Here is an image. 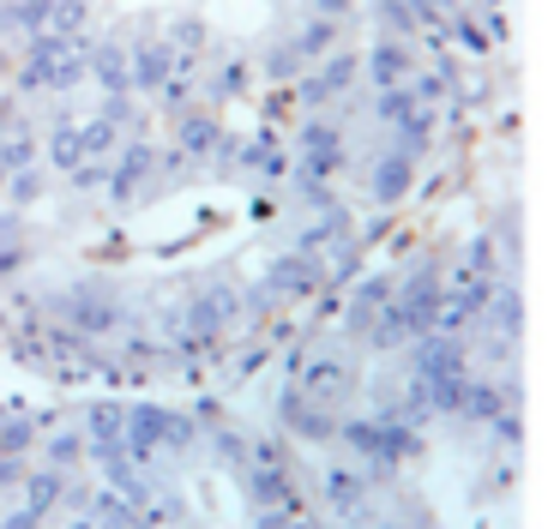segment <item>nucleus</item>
<instances>
[{"mask_svg": "<svg viewBox=\"0 0 560 529\" xmlns=\"http://www.w3.org/2000/svg\"><path fill=\"white\" fill-rule=\"evenodd\" d=\"M331 451H338L343 463L368 469L374 481H392L410 457L428 451V439H422V427H410V421L380 415V409H362V415H338V439H331Z\"/></svg>", "mask_w": 560, "mask_h": 529, "instance_id": "f257e3e1", "label": "nucleus"}, {"mask_svg": "<svg viewBox=\"0 0 560 529\" xmlns=\"http://www.w3.org/2000/svg\"><path fill=\"white\" fill-rule=\"evenodd\" d=\"M37 313L55 325H67L73 337H85V343H109V337H121L127 325V295L109 283V277H73V283H55L37 295Z\"/></svg>", "mask_w": 560, "mask_h": 529, "instance_id": "f03ea898", "label": "nucleus"}, {"mask_svg": "<svg viewBox=\"0 0 560 529\" xmlns=\"http://www.w3.org/2000/svg\"><path fill=\"white\" fill-rule=\"evenodd\" d=\"M121 445L139 469H158V463H175V457L199 451V427L187 409H170V403H127V421H121Z\"/></svg>", "mask_w": 560, "mask_h": 529, "instance_id": "7ed1b4c3", "label": "nucleus"}, {"mask_svg": "<svg viewBox=\"0 0 560 529\" xmlns=\"http://www.w3.org/2000/svg\"><path fill=\"white\" fill-rule=\"evenodd\" d=\"M85 84V36L79 43H61V36L37 31L25 36L19 48V72H13V91L19 96H67Z\"/></svg>", "mask_w": 560, "mask_h": 529, "instance_id": "20e7f679", "label": "nucleus"}, {"mask_svg": "<svg viewBox=\"0 0 560 529\" xmlns=\"http://www.w3.org/2000/svg\"><path fill=\"white\" fill-rule=\"evenodd\" d=\"M175 307H182V331L206 337V343H230L242 331V283L235 277H199Z\"/></svg>", "mask_w": 560, "mask_h": 529, "instance_id": "39448f33", "label": "nucleus"}, {"mask_svg": "<svg viewBox=\"0 0 560 529\" xmlns=\"http://www.w3.org/2000/svg\"><path fill=\"white\" fill-rule=\"evenodd\" d=\"M338 415L343 409L307 397L295 379H283L278 391H271V427H278L283 439H295L302 451H331V439H338Z\"/></svg>", "mask_w": 560, "mask_h": 529, "instance_id": "423d86ee", "label": "nucleus"}, {"mask_svg": "<svg viewBox=\"0 0 560 529\" xmlns=\"http://www.w3.org/2000/svg\"><path fill=\"white\" fill-rule=\"evenodd\" d=\"M158 151L163 144H151V139H121V151L109 156V175H103V192H109L115 211H133V204H145L163 192Z\"/></svg>", "mask_w": 560, "mask_h": 529, "instance_id": "0eeeda50", "label": "nucleus"}, {"mask_svg": "<svg viewBox=\"0 0 560 529\" xmlns=\"http://www.w3.org/2000/svg\"><path fill=\"white\" fill-rule=\"evenodd\" d=\"M290 168L295 175H314V180H338L350 168V139L331 115H302L290 139Z\"/></svg>", "mask_w": 560, "mask_h": 529, "instance_id": "6e6552de", "label": "nucleus"}, {"mask_svg": "<svg viewBox=\"0 0 560 529\" xmlns=\"http://www.w3.org/2000/svg\"><path fill=\"white\" fill-rule=\"evenodd\" d=\"M374 120H380V132H386V144H398V151L422 156L428 144H434L440 108L416 103L410 84H398V91H374Z\"/></svg>", "mask_w": 560, "mask_h": 529, "instance_id": "1a4fd4ad", "label": "nucleus"}, {"mask_svg": "<svg viewBox=\"0 0 560 529\" xmlns=\"http://www.w3.org/2000/svg\"><path fill=\"white\" fill-rule=\"evenodd\" d=\"M355 79H362L355 48H338V55L314 60V67H307L295 84H283V91H290V108H302V115H326L331 103H343V96L355 91Z\"/></svg>", "mask_w": 560, "mask_h": 529, "instance_id": "9d476101", "label": "nucleus"}, {"mask_svg": "<svg viewBox=\"0 0 560 529\" xmlns=\"http://www.w3.org/2000/svg\"><path fill=\"white\" fill-rule=\"evenodd\" d=\"M283 379H295L307 397H319V403H331V409H350L355 391H362V367H355L350 355H314V349H295Z\"/></svg>", "mask_w": 560, "mask_h": 529, "instance_id": "9b49d317", "label": "nucleus"}, {"mask_svg": "<svg viewBox=\"0 0 560 529\" xmlns=\"http://www.w3.org/2000/svg\"><path fill=\"white\" fill-rule=\"evenodd\" d=\"M416 163H422V156L398 151V144H380V156L362 168L368 204H374V211H398V204L410 199V187H416Z\"/></svg>", "mask_w": 560, "mask_h": 529, "instance_id": "f8f14e48", "label": "nucleus"}, {"mask_svg": "<svg viewBox=\"0 0 560 529\" xmlns=\"http://www.w3.org/2000/svg\"><path fill=\"white\" fill-rule=\"evenodd\" d=\"M230 120L223 108H206V103H187L182 115H170V151H182L187 163H211V151L223 144Z\"/></svg>", "mask_w": 560, "mask_h": 529, "instance_id": "ddd939ff", "label": "nucleus"}, {"mask_svg": "<svg viewBox=\"0 0 560 529\" xmlns=\"http://www.w3.org/2000/svg\"><path fill=\"white\" fill-rule=\"evenodd\" d=\"M259 283L271 289V295L283 301V307H295V301H314V295H326V264L314 259V252H278V259L266 264V277Z\"/></svg>", "mask_w": 560, "mask_h": 529, "instance_id": "4468645a", "label": "nucleus"}, {"mask_svg": "<svg viewBox=\"0 0 560 529\" xmlns=\"http://www.w3.org/2000/svg\"><path fill=\"white\" fill-rule=\"evenodd\" d=\"M392 295H398V271H368V277H355L350 295H343V337H350V343H362V331L392 307Z\"/></svg>", "mask_w": 560, "mask_h": 529, "instance_id": "2eb2a0df", "label": "nucleus"}, {"mask_svg": "<svg viewBox=\"0 0 560 529\" xmlns=\"http://www.w3.org/2000/svg\"><path fill=\"white\" fill-rule=\"evenodd\" d=\"M194 91L206 108H230L254 91V60L247 55H211L206 72H194Z\"/></svg>", "mask_w": 560, "mask_h": 529, "instance_id": "dca6fc26", "label": "nucleus"}, {"mask_svg": "<svg viewBox=\"0 0 560 529\" xmlns=\"http://www.w3.org/2000/svg\"><path fill=\"white\" fill-rule=\"evenodd\" d=\"M362 60V72H368V84L374 91H398V84H410L416 72V43H398V36H374L368 43V55H355Z\"/></svg>", "mask_w": 560, "mask_h": 529, "instance_id": "f3484780", "label": "nucleus"}, {"mask_svg": "<svg viewBox=\"0 0 560 529\" xmlns=\"http://www.w3.org/2000/svg\"><path fill=\"white\" fill-rule=\"evenodd\" d=\"M235 175H247V180H283V175H290V144H283L271 127L242 132V144H235Z\"/></svg>", "mask_w": 560, "mask_h": 529, "instance_id": "a211bd4d", "label": "nucleus"}, {"mask_svg": "<svg viewBox=\"0 0 560 529\" xmlns=\"http://www.w3.org/2000/svg\"><path fill=\"white\" fill-rule=\"evenodd\" d=\"M85 79L103 96H133L127 91V43L121 36H85Z\"/></svg>", "mask_w": 560, "mask_h": 529, "instance_id": "6ab92c4d", "label": "nucleus"}, {"mask_svg": "<svg viewBox=\"0 0 560 529\" xmlns=\"http://www.w3.org/2000/svg\"><path fill=\"white\" fill-rule=\"evenodd\" d=\"M37 463H49V469H61V475H79V469L91 463V439L79 433V421L73 427H43V439H37Z\"/></svg>", "mask_w": 560, "mask_h": 529, "instance_id": "aec40b11", "label": "nucleus"}, {"mask_svg": "<svg viewBox=\"0 0 560 529\" xmlns=\"http://www.w3.org/2000/svg\"><path fill=\"white\" fill-rule=\"evenodd\" d=\"M67 487H73V475H61V469H49V463H31L25 481H19V505L49 524L55 505H67Z\"/></svg>", "mask_w": 560, "mask_h": 529, "instance_id": "412c9836", "label": "nucleus"}, {"mask_svg": "<svg viewBox=\"0 0 560 529\" xmlns=\"http://www.w3.org/2000/svg\"><path fill=\"white\" fill-rule=\"evenodd\" d=\"M254 72H259L266 84H278V91H283V84H295V79H302V72H307V60L295 55L290 31H271L266 43H259V55H254Z\"/></svg>", "mask_w": 560, "mask_h": 529, "instance_id": "4be33fe9", "label": "nucleus"}, {"mask_svg": "<svg viewBox=\"0 0 560 529\" xmlns=\"http://www.w3.org/2000/svg\"><path fill=\"white\" fill-rule=\"evenodd\" d=\"M290 31V43H295V55L314 67V60H326V55H338L343 48V24H331V19H319V12H307V19H295V24H283Z\"/></svg>", "mask_w": 560, "mask_h": 529, "instance_id": "5701e85b", "label": "nucleus"}, {"mask_svg": "<svg viewBox=\"0 0 560 529\" xmlns=\"http://www.w3.org/2000/svg\"><path fill=\"white\" fill-rule=\"evenodd\" d=\"M43 427H49L43 415H31L25 403H13L7 415H0V457H31L37 439H43Z\"/></svg>", "mask_w": 560, "mask_h": 529, "instance_id": "b1692460", "label": "nucleus"}, {"mask_svg": "<svg viewBox=\"0 0 560 529\" xmlns=\"http://www.w3.org/2000/svg\"><path fill=\"white\" fill-rule=\"evenodd\" d=\"M199 445H211V457H218V469H230V475H235V469L247 463V445H254V427H242V421L230 415V421H218V427H211Z\"/></svg>", "mask_w": 560, "mask_h": 529, "instance_id": "393cba45", "label": "nucleus"}, {"mask_svg": "<svg viewBox=\"0 0 560 529\" xmlns=\"http://www.w3.org/2000/svg\"><path fill=\"white\" fill-rule=\"evenodd\" d=\"M121 421H127V403H115V397H91L85 415H79V433H85L91 445H109V439H121Z\"/></svg>", "mask_w": 560, "mask_h": 529, "instance_id": "a878e982", "label": "nucleus"}, {"mask_svg": "<svg viewBox=\"0 0 560 529\" xmlns=\"http://www.w3.org/2000/svg\"><path fill=\"white\" fill-rule=\"evenodd\" d=\"M79 120H67V115H55V127H49V139H37V151L49 156V168H61V175H73L85 156H79Z\"/></svg>", "mask_w": 560, "mask_h": 529, "instance_id": "bb28decb", "label": "nucleus"}, {"mask_svg": "<svg viewBox=\"0 0 560 529\" xmlns=\"http://www.w3.org/2000/svg\"><path fill=\"white\" fill-rule=\"evenodd\" d=\"M43 19H49V0H0V36H37Z\"/></svg>", "mask_w": 560, "mask_h": 529, "instance_id": "cd10ccee", "label": "nucleus"}, {"mask_svg": "<svg viewBox=\"0 0 560 529\" xmlns=\"http://www.w3.org/2000/svg\"><path fill=\"white\" fill-rule=\"evenodd\" d=\"M73 132H79V156H85V163H109V156L121 151V132H115L103 115H91L85 127H73Z\"/></svg>", "mask_w": 560, "mask_h": 529, "instance_id": "c85d7f7f", "label": "nucleus"}, {"mask_svg": "<svg viewBox=\"0 0 560 529\" xmlns=\"http://www.w3.org/2000/svg\"><path fill=\"white\" fill-rule=\"evenodd\" d=\"M0 187H7V211H25V204H37L43 192H49V175H43V168H19V175H7Z\"/></svg>", "mask_w": 560, "mask_h": 529, "instance_id": "c756f323", "label": "nucleus"}, {"mask_svg": "<svg viewBox=\"0 0 560 529\" xmlns=\"http://www.w3.org/2000/svg\"><path fill=\"white\" fill-rule=\"evenodd\" d=\"M374 19H380V36H398V43L422 36V31H416V19H410V7H404V0H374Z\"/></svg>", "mask_w": 560, "mask_h": 529, "instance_id": "7c9ffc66", "label": "nucleus"}, {"mask_svg": "<svg viewBox=\"0 0 560 529\" xmlns=\"http://www.w3.org/2000/svg\"><path fill=\"white\" fill-rule=\"evenodd\" d=\"M25 264H31V235H7L0 240V283H13Z\"/></svg>", "mask_w": 560, "mask_h": 529, "instance_id": "2f4dec72", "label": "nucleus"}, {"mask_svg": "<svg viewBox=\"0 0 560 529\" xmlns=\"http://www.w3.org/2000/svg\"><path fill=\"white\" fill-rule=\"evenodd\" d=\"M25 469H31V457H0V493H19Z\"/></svg>", "mask_w": 560, "mask_h": 529, "instance_id": "473e14b6", "label": "nucleus"}, {"mask_svg": "<svg viewBox=\"0 0 560 529\" xmlns=\"http://www.w3.org/2000/svg\"><path fill=\"white\" fill-rule=\"evenodd\" d=\"M307 7H314L319 19H331V24H350L355 19V0H307Z\"/></svg>", "mask_w": 560, "mask_h": 529, "instance_id": "72a5a7b5", "label": "nucleus"}, {"mask_svg": "<svg viewBox=\"0 0 560 529\" xmlns=\"http://www.w3.org/2000/svg\"><path fill=\"white\" fill-rule=\"evenodd\" d=\"M0 529H43V517L25 512V505H13V512H0Z\"/></svg>", "mask_w": 560, "mask_h": 529, "instance_id": "f704fd0d", "label": "nucleus"}, {"mask_svg": "<svg viewBox=\"0 0 560 529\" xmlns=\"http://www.w3.org/2000/svg\"><path fill=\"white\" fill-rule=\"evenodd\" d=\"M7 235H25V223H19V211H7V204H0V240Z\"/></svg>", "mask_w": 560, "mask_h": 529, "instance_id": "c9c22d12", "label": "nucleus"}, {"mask_svg": "<svg viewBox=\"0 0 560 529\" xmlns=\"http://www.w3.org/2000/svg\"><path fill=\"white\" fill-rule=\"evenodd\" d=\"M434 7H440V12H452V7H464V0H434Z\"/></svg>", "mask_w": 560, "mask_h": 529, "instance_id": "e433bc0d", "label": "nucleus"}]
</instances>
